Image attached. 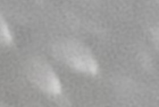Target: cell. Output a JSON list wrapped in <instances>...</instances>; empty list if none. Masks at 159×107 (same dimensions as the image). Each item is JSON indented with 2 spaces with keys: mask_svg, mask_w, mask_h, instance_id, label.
<instances>
[{
  "mask_svg": "<svg viewBox=\"0 0 159 107\" xmlns=\"http://www.w3.org/2000/svg\"><path fill=\"white\" fill-rule=\"evenodd\" d=\"M0 36L1 40L3 44L10 45L12 41V37L7 24L2 18H1L0 22Z\"/></svg>",
  "mask_w": 159,
  "mask_h": 107,
  "instance_id": "obj_3",
  "label": "cell"
},
{
  "mask_svg": "<svg viewBox=\"0 0 159 107\" xmlns=\"http://www.w3.org/2000/svg\"><path fill=\"white\" fill-rule=\"evenodd\" d=\"M27 75L30 81L44 93L51 95L61 93V84L55 72L42 59H31L27 65Z\"/></svg>",
  "mask_w": 159,
  "mask_h": 107,
  "instance_id": "obj_2",
  "label": "cell"
},
{
  "mask_svg": "<svg viewBox=\"0 0 159 107\" xmlns=\"http://www.w3.org/2000/svg\"><path fill=\"white\" fill-rule=\"evenodd\" d=\"M53 55L72 69L86 75H96L98 63L85 46L72 39L57 42L53 47Z\"/></svg>",
  "mask_w": 159,
  "mask_h": 107,
  "instance_id": "obj_1",
  "label": "cell"
}]
</instances>
